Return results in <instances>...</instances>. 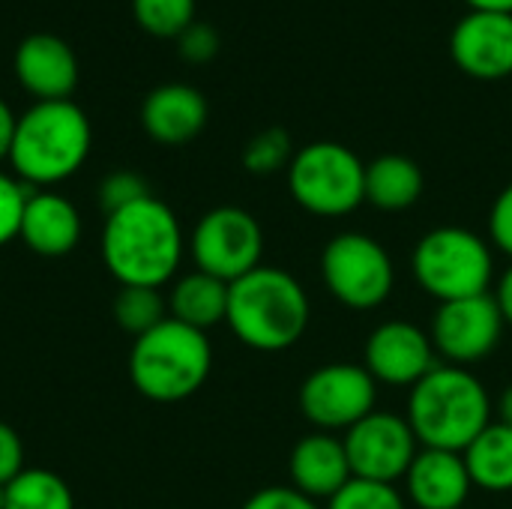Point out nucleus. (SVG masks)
<instances>
[{
    "label": "nucleus",
    "instance_id": "obj_19",
    "mask_svg": "<svg viewBox=\"0 0 512 509\" xmlns=\"http://www.w3.org/2000/svg\"><path fill=\"white\" fill-rule=\"evenodd\" d=\"M141 123L159 144H186L207 123V99L189 84H159L141 105Z\"/></svg>",
    "mask_w": 512,
    "mask_h": 509
},
{
    "label": "nucleus",
    "instance_id": "obj_36",
    "mask_svg": "<svg viewBox=\"0 0 512 509\" xmlns=\"http://www.w3.org/2000/svg\"><path fill=\"white\" fill-rule=\"evenodd\" d=\"M474 12H510L512 0H465Z\"/></svg>",
    "mask_w": 512,
    "mask_h": 509
},
{
    "label": "nucleus",
    "instance_id": "obj_16",
    "mask_svg": "<svg viewBox=\"0 0 512 509\" xmlns=\"http://www.w3.org/2000/svg\"><path fill=\"white\" fill-rule=\"evenodd\" d=\"M288 477L297 492L312 501H330L345 483L354 480L345 444L339 435L315 432L294 444L288 456Z\"/></svg>",
    "mask_w": 512,
    "mask_h": 509
},
{
    "label": "nucleus",
    "instance_id": "obj_9",
    "mask_svg": "<svg viewBox=\"0 0 512 509\" xmlns=\"http://www.w3.org/2000/svg\"><path fill=\"white\" fill-rule=\"evenodd\" d=\"M189 252L195 270L210 273L222 282H237L255 267L264 255V231L258 219L243 207H216L198 219L189 237Z\"/></svg>",
    "mask_w": 512,
    "mask_h": 509
},
{
    "label": "nucleus",
    "instance_id": "obj_24",
    "mask_svg": "<svg viewBox=\"0 0 512 509\" xmlns=\"http://www.w3.org/2000/svg\"><path fill=\"white\" fill-rule=\"evenodd\" d=\"M111 312H114V321L138 339L168 318V300L159 294V288L120 285Z\"/></svg>",
    "mask_w": 512,
    "mask_h": 509
},
{
    "label": "nucleus",
    "instance_id": "obj_6",
    "mask_svg": "<svg viewBox=\"0 0 512 509\" xmlns=\"http://www.w3.org/2000/svg\"><path fill=\"white\" fill-rule=\"evenodd\" d=\"M411 270L417 285L438 303L489 294L495 279L492 246L468 228L444 225L420 237Z\"/></svg>",
    "mask_w": 512,
    "mask_h": 509
},
{
    "label": "nucleus",
    "instance_id": "obj_3",
    "mask_svg": "<svg viewBox=\"0 0 512 509\" xmlns=\"http://www.w3.org/2000/svg\"><path fill=\"white\" fill-rule=\"evenodd\" d=\"M405 420L411 423L420 447L465 453L468 444L492 423V399L471 369L438 363L411 387Z\"/></svg>",
    "mask_w": 512,
    "mask_h": 509
},
{
    "label": "nucleus",
    "instance_id": "obj_37",
    "mask_svg": "<svg viewBox=\"0 0 512 509\" xmlns=\"http://www.w3.org/2000/svg\"><path fill=\"white\" fill-rule=\"evenodd\" d=\"M498 423L512 426V384L504 387V393H501V399H498Z\"/></svg>",
    "mask_w": 512,
    "mask_h": 509
},
{
    "label": "nucleus",
    "instance_id": "obj_34",
    "mask_svg": "<svg viewBox=\"0 0 512 509\" xmlns=\"http://www.w3.org/2000/svg\"><path fill=\"white\" fill-rule=\"evenodd\" d=\"M495 303H498V309H501V318H504V324L512 327V264L501 273V279H498V288H495Z\"/></svg>",
    "mask_w": 512,
    "mask_h": 509
},
{
    "label": "nucleus",
    "instance_id": "obj_35",
    "mask_svg": "<svg viewBox=\"0 0 512 509\" xmlns=\"http://www.w3.org/2000/svg\"><path fill=\"white\" fill-rule=\"evenodd\" d=\"M15 123H18V117H15V114H12V108L0 99V159H9V147H12Z\"/></svg>",
    "mask_w": 512,
    "mask_h": 509
},
{
    "label": "nucleus",
    "instance_id": "obj_21",
    "mask_svg": "<svg viewBox=\"0 0 512 509\" xmlns=\"http://www.w3.org/2000/svg\"><path fill=\"white\" fill-rule=\"evenodd\" d=\"M423 195V168L402 153H384L366 165V201L384 213H402Z\"/></svg>",
    "mask_w": 512,
    "mask_h": 509
},
{
    "label": "nucleus",
    "instance_id": "obj_26",
    "mask_svg": "<svg viewBox=\"0 0 512 509\" xmlns=\"http://www.w3.org/2000/svg\"><path fill=\"white\" fill-rule=\"evenodd\" d=\"M132 9L156 36H180L195 21V0H132Z\"/></svg>",
    "mask_w": 512,
    "mask_h": 509
},
{
    "label": "nucleus",
    "instance_id": "obj_22",
    "mask_svg": "<svg viewBox=\"0 0 512 509\" xmlns=\"http://www.w3.org/2000/svg\"><path fill=\"white\" fill-rule=\"evenodd\" d=\"M474 489L507 495L512 492V426L492 420L462 453Z\"/></svg>",
    "mask_w": 512,
    "mask_h": 509
},
{
    "label": "nucleus",
    "instance_id": "obj_29",
    "mask_svg": "<svg viewBox=\"0 0 512 509\" xmlns=\"http://www.w3.org/2000/svg\"><path fill=\"white\" fill-rule=\"evenodd\" d=\"M147 195H150L147 180L138 177L135 171H111L99 186V204H102L105 216L117 213V210H123V207L147 198Z\"/></svg>",
    "mask_w": 512,
    "mask_h": 509
},
{
    "label": "nucleus",
    "instance_id": "obj_8",
    "mask_svg": "<svg viewBox=\"0 0 512 509\" xmlns=\"http://www.w3.org/2000/svg\"><path fill=\"white\" fill-rule=\"evenodd\" d=\"M321 279L345 309L372 312L390 300L396 267L384 243L363 231H342L321 252Z\"/></svg>",
    "mask_w": 512,
    "mask_h": 509
},
{
    "label": "nucleus",
    "instance_id": "obj_4",
    "mask_svg": "<svg viewBox=\"0 0 512 509\" xmlns=\"http://www.w3.org/2000/svg\"><path fill=\"white\" fill-rule=\"evenodd\" d=\"M90 153V120L72 99L36 102L12 135L9 162L21 183L51 186L72 177Z\"/></svg>",
    "mask_w": 512,
    "mask_h": 509
},
{
    "label": "nucleus",
    "instance_id": "obj_31",
    "mask_svg": "<svg viewBox=\"0 0 512 509\" xmlns=\"http://www.w3.org/2000/svg\"><path fill=\"white\" fill-rule=\"evenodd\" d=\"M240 509H324L318 501L306 498L294 486H267L255 492Z\"/></svg>",
    "mask_w": 512,
    "mask_h": 509
},
{
    "label": "nucleus",
    "instance_id": "obj_17",
    "mask_svg": "<svg viewBox=\"0 0 512 509\" xmlns=\"http://www.w3.org/2000/svg\"><path fill=\"white\" fill-rule=\"evenodd\" d=\"M15 72L21 84L39 96V102L69 99L78 81V63L72 48L54 33H33L15 51Z\"/></svg>",
    "mask_w": 512,
    "mask_h": 509
},
{
    "label": "nucleus",
    "instance_id": "obj_18",
    "mask_svg": "<svg viewBox=\"0 0 512 509\" xmlns=\"http://www.w3.org/2000/svg\"><path fill=\"white\" fill-rule=\"evenodd\" d=\"M24 246L42 258L69 255L81 240V216L78 207L48 189H33L24 207L21 234Z\"/></svg>",
    "mask_w": 512,
    "mask_h": 509
},
{
    "label": "nucleus",
    "instance_id": "obj_13",
    "mask_svg": "<svg viewBox=\"0 0 512 509\" xmlns=\"http://www.w3.org/2000/svg\"><path fill=\"white\" fill-rule=\"evenodd\" d=\"M438 354L432 345V336L411 324V321H384L378 324L363 348V366L366 372L387 387H414L423 381L435 366Z\"/></svg>",
    "mask_w": 512,
    "mask_h": 509
},
{
    "label": "nucleus",
    "instance_id": "obj_20",
    "mask_svg": "<svg viewBox=\"0 0 512 509\" xmlns=\"http://www.w3.org/2000/svg\"><path fill=\"white\" fill-rule=\"evenodd\" d=\"M228 291H231L228 282L192 270L174 282L168 294V318L207 333L210 327L228 318Z\"/></svg>",
    "mask_w": 512,
    "mask_h": 509
},
{
    "label": "nucleus",
    "instance_id": "obj_38",
    "mask_svg": "<svg viewBox=\"0 0 512 509\" xmlns=\"http://www.w3.org/2000/svg\"><path fill=\"white\" fill-rule=\"evenodd\" d=\"M0 509H6V486H0Z\"/></svg>",
    "mask_w": 512,
    "mask_h": 509
},
{
    "label": "nucleus",
    "instance_id": "obj_25",
    "mask_svg": "<svg viewBox=\"0 0 512 509\" xmlns=\"http://www.w3.org/2000/svg\"><path fill=\"white\" fill-rule=\"evenodd\" d=\"M294 141L291 135L282 129V126H270L264 132H258L246 150H243V165L249 174H258V177H267V174H276V171H288L291 159H294Z\"/></svg>",
    "mask_w": 512,
    "mask_h": 509
},
{
    "label": "nucleus",
    "instance_id": "obj_11",
    "mask_svg": "<svg viewBox=\"0 0 512 509\" xmlns=\"http://www.w3.org/2000/svg\"><path fill=\"white\" fill-rule=\"evenodd\" d=\"M351 474L357 480L372 483H396L405 480L414 456L420 453V441L411 429V423L390 411H372L360 423H354L342 435Z\"/></svg>",
    "mask_w": 512,
    "mask_h": 509
},
{
    "label": "nucleus",
    "instance_id": "obj_23",
    "mask_svg": "<svg viewBox=\"0 0 512 509\" xmlns=\"http://www.w3.org/2000/svg\"><path fill=\"white\" fill-rule=\"evenodd\" d=\"M6 509H75V498L69 483L54 471L24 468L6 483Z\"/></svg>",
    "mask_w": 512,
    "mask_h": 509
},
{
    "label": "nucleus",
    "instance_id": "obj_32",
    "mask_svg": "<svg viewBox=\"0 0 512 509\" xmlns=\"http://www.w3.org/2000/svg\"><path fill=\"white\" fill-rule=\"evenodd\" d=\"M489 237L495 249H501L512 261V183L504 186L489 210Z\"/></svg>",
    "mask_w": 512,
    "mask_h": 509
},
{
    "label": "nucleus",
    "instance_id": "obj_1",
    "mask_svg": "<svg viewBox=\"0 0 512 509\" xmlns=\"http://www.w3.org/2000/svg\"><path fill=\"white\" fill-rule=\"evenodd\" d=\"M183 252L186 240L180 219L156 195L105 216L102 261L120 285L162 288L174 279Z\"/></svg>",
    "mask_w": 512,
    "mask_h": 509
},
{
    "label": "nucleus",
    "instance_id": "obj_7",
    "mask_svg": "<svg viewBox=\"0 0 512 509\" xmlns=\"http://www.w3.org/2000/svg\"><path fill=\"white\" fill-rule=\"evenodd\" d=\"M288 192L312 216H348L366 204V162L339 141H312L288 165Z\"/></svg>",
    "mask_w": 512,
    "mask_h": 509
},
{
    "label": "nucleus",
    "instance_id": "obj_2",
    "mask_svg": "<svg viewBox=\"0 0 512 509\" xmlns=\"http://www.w3.org/2000/svg\"><path fill=\"white\" fill-rule=\"evenodd\" d=\"M312 318V303L297 276L282 267L261 264L231 282L228 318L231 333L252 351L279 354L294 348Z\"/></svg>",
    "mask_w": 512,
    "mask_h": 509
},
{
    "label": "nucleus",
    "instance_id": "obj_5",
    "mask_svg": "<svg viewBox=\"0 0 512 509\" xmlns=\"http://www.w3.org/2000/svg\"><path fill=\"white\" fill-rule=\"evenodd\" d=\"M213 369V348L204 330L165 318L138 336L129 354L132 387L150 402H183L195 396Z\"/></svg>",
    "mask_w": 512,
    "mask_h": 509
},
{
    "label": "nucleus",
    "instance_id": "obj_12",
    "mask_svg": "<svg viewBox=\"0 0 512 509\" xmlns=\"http://www.w3.org/2000/svg\"><path fill=\"white\" fill-rule=\"evenodd\" d=\"M504 318L492 294L438 303L429 336L438 360L450 366H474L486 360L504 336Z\"/></svg>",
    "mask_w": 512,
    "mask_h": 509
},
{
    "label": "nucleus",
    "instance_id": "obj_33",
    "mask_svg": "<svg viewBox=\"0 0 512 509\" xmlns=\"http://www.w3.org/2000/svg\"><path fill=\"white\" fill-rule=\"evenodd\" d=\"M24 471V444L18 432L0 423V486L12 483Z\"/></svg>",
    "mask_w": 512,
    "mask_h": 509
},
{
    "label": "nucleus",
    "instance_id": "obj_15",
    "mask_svg": "<svg viewBox=\"0 0 512 509\" xmlns=\"http://www.w3.org/2000/svg\"><path fill=\"white\" fill-rule=\"evenodd\" d=\"M474 483L462 453L420 447L408 474L405 492L417 509H465Z\"/></svg>",
    "mask_w": 512,
    "mask_h": 509
},
{
    "label": "nucleus",
    "instance_id": "obj_10",
    "mask_svg": "<svg viewBox=\"0 0 512 509\" xmlns=\"http://www.w3.org/2000/svg\"><path fill=\"white\" fill-rule=\"evenodd\" d=\"M300 411L318 432H348L378 402V381L363 363H327L300 384Z\"/></svg>",
    "mask_w": 512,
    "mask_h": 509
},
{
    "label": "nucleus",
    "instance_id": "obj_27",
    "mask_svg": "<svg viewBox=\"0 0 512 509\" xmlns=\"http://www.w3.org/2000/svg\"><path fill=\"white\" fill-rule=\"evenodd\" d=\"M324 509H408L405 495L390 483H372V480H351L345 489H339Z\"/></svg>",
    "mask_w": 512,
    "mask_h": 509
},
{
    "label": "nucleus",
    "instance_id": "obj_28",
    "mask_svg": "<svg viewBox=\"0 0 512 509\" xmlns=\"http://www.w3.org/2000/svg\"><path fill=\"white\" fill-rule=\"evenodd\" d=\"M30 192L33 189L27 183L0 171V246L12 243L21 234V219H24Z\"/></svg>",
    "mask_w": 512,
    "mask_h": 509
},
{
    "label": "nucleus",
    "instance_id": "obj_14",
    "mask_svg": "<svg viewBox=\"0 0 512 509\" xmlns=\"http://www.w3.org/2000/svg\"><path fill=\"white\" fill-rule=\"evenodd\" d=\"M453 63L480 81L512 75V15L510 12H468L450 36Z\"/></svg>",
    "mask_w": 512,
    "mask_h": 509
},
{
    "label": "nucleus",
    "instance_id": "obj_30",
    "mask_svg": "<svg viewBox=\"0 0 512 509\" xmlns=\"http://www.w3.org/2000/svg\"><path fill=\"white\" fill-rule=\"evenodd\" d=\"M180 54L192 63H207L216 51H219V33L204 24V21H192L180 36H177Z\"/></svg>",
    "mask_w": 512,
    "mask_h": 509
}]
</instances>
